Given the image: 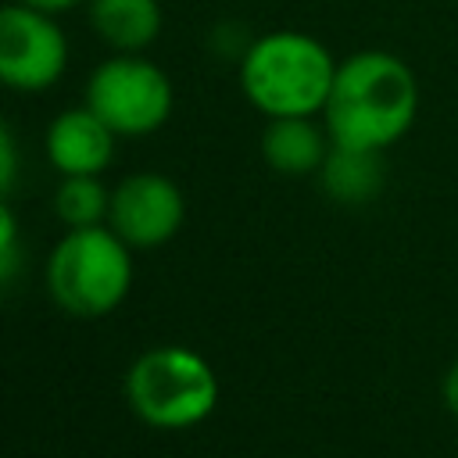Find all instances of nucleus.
I'll list each match as a JSON object with an SVG mask.
<instances>
[{
  "instance_id": "obj_1",
  "label": "nucleus",
  "mask_w": 458,
  "mask_h": 458,
  "mask_svg": "<svg viewBox=\"0 0 458 458\" xmlns=\"http://www.w3.org/2000/svg\"><path fill=\"white\" fill-rule=\"evenodd\" d=\"M419 104L422 89L415 68L390 50L369 47L336 64L322 122L333 143L386 154L415 129Z\"/></svg>"
},
{
  "instance_id": "obj_2",
  "label": "nucleus",
  "mask_w": 458,
  "mask_h": 458,
  "mask_svg": "<svg viewBox=\"0 0 458 458\" xmlns=\"http://www.w3.org/2000/svg\"><path fill=\"white\" fill-rule=\"evenodd\" d=\"M329 47L301 29H272L247 43L240 54V89L265 118L318 114L336 79Z\"/></svg>"
},
{
  "instance_id": "obj_3",
  "label": "nucleus",
  "mask_w": 458,
  "mask_h": 458,
  "mask_svg": "<svg viewBox=\"0 0 458 458\" xmlns=\"http://www.w3.org/2000/svg\"><path fill=\"white\" fill-rule=\"evenodd\" d=\"M129 286V243L104 222L68 229L47 258V290L68 315L100 318L125 301Z\"/></svg>"
},
{
  "instance_id": "obj_4",
  "label": "nucleus",
  "mask_w": 458,
  "mask_h": 458,
  "mask_svg": "<svg viewBox=\"0 0 458 458\" xmlns=\"http://www.w3.org/2000/svg\"><path fill=\"white\" fill-rule=\"evenodd\" d=\"M125 397L132 411L154 429H190L204 422L218 404V379L208 358L190 347H150L143 351L129 376Z\"/></svg>"
},
{
  "instance_id": "obj_5",
  "label": "nucleus",
  "mask_w": 458,
  "mask_h": 458,
  "mask_svg": "<svg viewBox=\"0 0 458 458\" xmlns=\"http://www.w3.org/2000/svg\"><path fill=\"white\" fill-rule=\"evenodd\" d=\"M172 79L143 54H111L86 82V107H93L114 136H150L172 114Z\"/></svg>"
},
{
  "instance_id": "obj_6",
  "label": "nucleus",
  "mask_w": 458,
  "mask_h": 458,
  "mask_svg": "<svg viewBox=\"0 0 458 458\" xmlns=\"http://www.w3.org/2000/svg\"><path fill=\"white\" fill-rule=\"evenodd\" d=\"M68 68V36L57 14L29 4H0V86L43 93Z\"/></svg>"
},
{
  "instance_id": "obj_7",
  "label": "nucleus",
  "mask_w": 458,
  "mask_h": 458,
  "mask_svg": "<svg viewBox=\"0 0 458 458\" xmlns=\"http://www.w3.org/2000/svg\"><path fill=\"white\" fill-rule=\"evenodd\" d=\"M186 218L182 190L161 172L125 175L111 193L107 225L129 247H161L168 243Z\"/></svg>"
},
{
  "instance_id": "obj_8",
  "label": "nucleus",
  "mask_w": 458,
  "mask_h": 458,
  "mask_svg": "<svg viewBox=\"0 0 458 458\" xmlns=\"http://www.w3.org/2000/svg\"><path fill=\"white\" fill-rule=\"evenodd\" d=\"M114 129L93 107L61 111L43 136L47 161L61 175H100L114 157Z\"/></svg>"
},
{
  "instance_id": "obj_9",
  "label": "nucleus",
  "mask_w": 458,
  "mask_h": 458,
  "mask_svg": "<svg viewBox=\"0 0 458 458\" xmlns=\"http://www.w3.org/2000/svg\"><path fill=\"white\" fill-rule=\"evenodd\" d=\"M333 140L318 114L268 118L261 132V157L279 175H318Z\"/></svg>"
},
{
  "instance_id": "obj_10",
  "label": "nucleus",
  "mask_w": 458,
  "mask_h": 458,
  "mask_svg": "<svg viewBox=\"0 0 458 458\" xmlns=\"http://www.w3.org/2000/svg\"><path fill=\"white\" fill-rule=\"evenodd\" d=\"M93 32L118 54H143L161 32L157 0H86Z\"/></svg>"
},
{
  "instance_id": "obj_11",
  "label": "nucleus",
  "mask_w": 458,
  "mask_h": 458,
  "mask_svg": "<svg viewBox=\"0 0 458 458\" xmlns=\"http://www.w3.org/2000/svg\"><path fill=\"white\" fill-rule=\"evenodd\" d=\"M318 182L329 193V200H336V204H347V208L369 204L386 182L383 154L333 143L322 168H318Z\"/></svg>"
},
{
  "instance_id": "obj_12",
  "label": "nucleus",
  "mask_w": 458,
  "mask_h": 458,
  "mask_svg": "<svg viewBox=\"0 0 458 458\" xmlns=\"http://www.w3.org/2000/svg\"><path fill=\"white\" fill-rule=\"evenodd\" d=\"M54 211L68 229L100 225L111 211V193L97 175H64L54 193Z\"/></svg>"
},
{
  "instance_id": "obj_13",
  "label": "nucleus",
  "mask_w": 458,
  "mask_h": 458,
  "mask_svg": "<svg viewBox=\"0 0 458 458\" xmlns=\"http://www.w3.org/2000/svg\"><path fill=\"white\" fill-rule=\"evenodd\" d=\"M21 272V236H18V218L0 197V290L14 283Z\"/></svg>"
},
{
  "instance_id": "obj_14",
  "label": "nucleus",
  "mask_w": 458,
  "mask_h": 458,
  "mask_svg": "<svg viewBox=\"0 0 458 458\" xmlns=\"http://www.w3.org/2000/svg\"><path fill=\"white\" fill-rule=\"evenodd\" d=\"M14 179H18V143L7 122L0 118V197L14 186Z\"/></svg>"
},
{
  "instance_id": "obj_15",
  "label": "nucleus",
  "mask_w": 458,
  "mask_h": 458,
  "mask_svg": "<svg viewBox=\"0 0 458 458\" xmlns=\"http://www.w3.org/2000/svg\"><path fill=\"white\" fill-rule=\"evenodd\" d=\"M440 394H444V404H447V411L458 419V358L447 365V372H444V383H440Z\"/></svg>"
},
{
  "instance_id": "obj_16",
  "label": "nucleus",
  "mask_w": 458,
  "mask_h": 458,
  "mask_svg": "<svg viewBox=\"0 0 458 458\" xmlns=\"http://www.w3.org/2000/svg\"><path fill=\"white\" fill-rule=\"evenodd\" d=\"M18 4L39 7V11H47V14H64V11H72V7H79V4H86V0H18Z\"/></svg>"
}]
</instances>
